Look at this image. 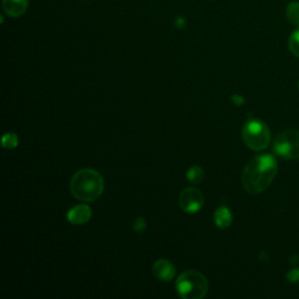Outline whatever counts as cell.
Wrapping results in <instances>:
<instances>
[{
	"instance_id": "cell-10",
	"label": "cell",
	"mask_w": 299,
	"mask_h": 299,
	"mask_svg": "<svg viewBox=\"0 0 299 299\" xmlns=\"http://www.w3.org/2000/svg\"><path fill=\"white\" fill-rule=\"evenodd\" d=\"M214 222L220 229H227L232 225L233 215L228 207L220 206L214 213Z\"/></svg>"
},
{
	"instance_id": "cell-13",
	"label": "cell",
	"mask_w": 299,
	"mask_h": 299,
	"mask_svg": "<svg viewBox=\"0 0 299 299\" xmlns=\"http://www.w3.org/2000/svg\"><path fill=\"white\" fill-rule=\"evenodd\" d=\"M289 49L294 57L299 58V26L291 33L289 38Z\"/></svg>"
},
{
	"instance_id": "cell-2",
	"label": "cell",
	"mask_w": 299,
	"mask_h": 299,
	"mask_svg": "<svg viewBox=\"0 0 299 299\" xmlns=\"http://www.w3.org/2000/svg\"><path fill=\"white\" fill-rule=\"evenodd\" d=\"M104 191V180L97 171L83 169L77 171L70 180V192L77 200L91 202L97 200Z\"/></svg>"
},
{
	"instance_id": "cell-8",
	"label": "cell",
	"mask_w": 299,
	"mask_h": 299,
	"mask_svg": "<svg viewBox=\"0 0 299 299\" xmlns=\"http://www.w3.org/2000/svg\"><path fill=\"white\" fill-rule=\"evenodd\" d=\"M91 215H93V210H91L89 206L78 205L75 206L74 208H71L67 213V219L71 225L81 226L90 220Z\"/></svg>"
},
{
	"instance_id": "cell-14",
	"label": "cell",
	"mask_w": 299,
	"mask_h": 299,
	"mask_svg": "<svg viewBox=\"0 0 299 299\" xmlns=\"http://www.w3.org/2000/svg\"><path fill=\"white\" fill-rule=\"evenodd\" d=\"M2 144L5 149H15L19 144V138L18 135L15 133H6L4 134V137L2 139Z\"/></svg>"
},
{
	"instance_id": "cell-17",
	"label": "cell",
	"mask_w": 299,
	"mask_h": 299,
	"mask_svg": "<svg viewBox=\"0 0 299 299\" xmlns=\"http://www.w3.org/2000/svg\"><path fill=\"white\" fill-rule=\"evenodd\" d=\"M174 23H175V27H178V29H185L186 25H187V21L186 19L183 17H177L174 20Z\"/></svg>"
},
{
	"instance_id": "cell-18",
	"label": "cell",
	"mask_w": 299,
	"mask_h": 299,
	"mask_svg": "<svg viewBox=\"0 0 299 299\" xmlns=\"http://www.w3.org/2000/svg\"><path fill=\"white\" fill-rule=\"evenodd\" d=\"M232 99H233V102L236 105L244 104V98H243L242 96H240V95H234V96H232Z\"/></svg>"
},
{
	"instance_id": "cell-7",
	"label": "cell",
	"mask_w": 299,
	"mask_h": 299,
	"mask_svg": "<svg viewBox=\"0 0 299 299\" xmlns=\"http://www.w3.org/2000/svg\"><path fill=\"white\" fill-rule=\"evenodd\" d=\"M153 275L161 282L172 281L175 276V268L172 263L165 258H160L153 263Z\"/></svg>"
},
{
	"instance_id": "cell-1",
	"label": "cell",
	"mask_w": 299,
	"mask_h": 299,
	"mask_svg": "<svg viewBox=\"0 0 299 299\" xmlns=\"http://www.w3.org/2000/svg\"><path fill=\"white\" fill-rule=\"evenodd\" d=\"M278 164L273 154H260L247 164L242 173V185L249 194L264 192L277 174Z\"/></svg>"
},
{
	"instance_id": "cell-15",
	"label": "cell",
	"mask_w": 299,
	"mask_h": 299,
	"mask_svg": "<svg viewBox=\"0 0 299 299\" xmlns=\"http://www.w3.org/2000/svg\"><path fill=\"white\" fill-rule=\"evenodd\" d=\"M286 280L290 283H299V268L291 269L288 274H286Z\"/></svg>"
},
{
	"instance_id": "cell-19",
	"label": "cell",
	"mask_w": 299,
	"mask_h": 299,
	"mask_svg": "<svg viewBox=\"0 0 299 299\" xmlns=\"http://www.w3.org/2000/svg\"><path fill=\"white\" fill-rule=\"evenodd\" d=\"M298 88H299V83H298Z\"/></svg>"
},
{
	"instance_id": "cell-3",
	"label": "cell",
	"mask_w": 299,
	"mask_h": 299,
	"mask_svg": "<svg viewBox=\"0 0 299 299\" xmlns=\"http://www.w3.org/2000/svg\"><path fill=\"white\" fill-rule=\"evenodd\" d=\"M175 288L183 299H201L208 291V282L200 271L186 270L179 275Z\"/></svg>"
},
{
	"instance_id": "cell-6",
	"label": "cell",
	"mask_w": 299,
	"mask_h": 299,
	"mask_svg": "<svg viewBox=\"0 0 299 299\" xmlns=\"http://www.w3.org/2000/svg\"><path fill=\"white\" fill-rule=\"evenodd\" d=\"M203 202H205V198H203L201 191L194 188V187L185 188L179 195V205L186 213H198L202 208Z\"/></svg>"
},
{
	"instance_id": "cell-12",
	"label": "cell",
	"mask_w": 299,
	"mask_h": 299,
	"mask_svg": "<svg viewBox=\"0 0 299 299\" xmlns=\"http://www.w3.org/2000/svg\"><path fill=\"white\" fill-rule=\"evenodd\" d=\"M187 180L192 183H200L205 179V172L200 166H192L186 173Z\"/></svg>"
},
{
	"instance_id": "cell-16",
	"label": "cell",
	"mask_w": 299,
	"mask_h": 299,
	"mask_svg": "<svg viewBox=\"0 0 299 299\" xmlns=\"http://www.w3.org/2000/svg\"><path fill=\"white\" fill-rule=\"evenodd\" d=\"M145 227H146V222H145L144 219H143V218H138L137 220H135L134 225H133V229L137 233H142L143 230L145 229Z\"/></svg>"
},
{
	"instance_id": "cell-5",
	"label": "cell",
	"mask_w": 299,
	"mask_h": 299,
	"mask_svg": "<svg viewBox=\"0 0 299 299\" xmlns=\"http://www.w3.org/2000/svg\"><path fill=\"white\" fill-rule=\"evenodd\" d=\"M275 153L284 159H299V131L286 130L278 134L274 142Z\"/></svg>"
},
{
	"instance_id": "cell-4",
	"label": "cell",
	"mask_w": 299,
	"mask_h": 299,
	"mask_svg": "<svg viewBox=\"0 0 299 299\" xmlns=\"http://www.w3.org/2000/svg\"><path fill=\"white\" fill-rule=\"evenodd\" d=\"M242 138L244 144L254 151H262L269 146L271 133L268 125L260 119L251 118L242 127Z\"/></svg>"
},
{
	"instance_id": "cell-9",
	"label": "cell",
	"mask_w": 299,
	"mask_h": 299,
	"mask_svg": "<svg viewBox=\"0 0 299 299\" xmlns=\"http://www.w3.org/2000/svg\"><path fill=\"white\" fill-rule=\"evenodd\" d=\"M4 11L12 18H19L29 9V0H3Z\"/></svg>"
},
{
	"instance_id": "cell-11",
	"label": "cell",
	"mask_w": 299,
	"mask_h": 299,
	"mask_svg": "<svg viewBox=\"0 0 299 299\" xmlns=\"http://www.w3.org/2000/svg\"><path fill=\"white\" fill-rule=\"evenodd\" d=\"M285 17L293 26H299V2H291L286 6Z\"/></svg>"
}]
</instances>
